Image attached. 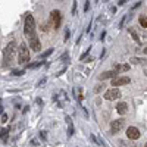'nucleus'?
<instances>
[{
    "instance_id": "nucleus-1",
    "label": "nucleus",
    "mask_w": 147,
    "mask_h": 147,
    "mask_svg": "<svg viewBox=\"0 0 147 147\" xmlns=\"http://www.w3.org/2000/svg\"><path fill=\"white\" fill-rule=\"evenodd\" d=\"M24 32H25V35L28 37H32L35 34V21L32 18V15H27L25 16V24H24Z\"/></svg>"
},
{
    "instance_id": "nucleus-2",
    "label": "nucleus",
    "mask_w": 147,
    "mask_h": 147,
    "mask_svg": "<svg viewBox=\"0 0 147 147\" xmlns=\"http://www.w3.org/2000/svg\"><path fill=\"white\" fill-rule=\"evenodd\" d=\"M30 60V50L25 43H21L19 50H18V62L19 63H27Z\"/></svg>"
},
{
    "instance_id": "nucleus-3",
    "label": "nucleus",
    "mask_w": 147,
    "mask_h": 147,
    "mask_svg": "<svg viewBox=\"0 0 147 147\" xmlns=\"http://www.w3.org/2000/svg\"><path fill=\"white\" fill-rule=\"evenodd\" d=\"M15 49H16V44L12 41L6 46L5 49V53H3V57H5V65H9L10 63V60L12 57H13V53H15Z\"/></svg>"
},
{
    "instance_id": "nucleus-4",
    "label": "nucleus",
    "mask_w": 147,
    "mask_h": 147,
    "mask_svg": "<svg viewBox=\"0 0 147 147\" xmlns=\"http://www.w3.org/2000/svg\"><path fill=\"white\" fill-rule=\"evenodd\" d=\"M121 96H122L121 90H119V88H113V87H112V88H109V90L103 94V99L110 102V100H118Z\"/></svg>"
},
{
    "instance_id": "nucleus-5",
    "label": "nucleus",
    "mask_w": 147,
    "mask_h": 147,
    "mask_svg": "<svg viewBox=\"0 0 147 147\" xmlns=\"http://www.w3.org/2000/svg\"><path fill=\"white\" fill-rule=\"evenodd\" d=\"M50 21L53 22V27H55L56 30L60 28V24H62V13H60V10H52Z\"/></svg>"
},
{
    "instance_id": "nucleus-6",
    "label": "nucleus",
    "mask_w": 147,
    "mask_h": 147,
    "mask_svg": "<svg viewBox=\"0 0 147 147\" xmlns=\"http://www.w3.org/2000/svg\"><path fill=\"white\" fill-rule=\"evenodd\" d=\"M124 125H125L124 119H115V121H112V122H110V132H112V134L121 132V129L124 128Z\"/></svg>"
},
{
    "instance_id": "nucleus-7",
    "label": "nucleus",
    "mask_w": 147,
    "mask_h": 147,
    "mask_svg": "<svg viewBox=\"0 0 147 147\" xmlns=\"http://www.w3.org/2000/svg\"><path fill=\"white\" fill-rule=\"evenodd\" d=\"M127 137L129 140H138L141 137V132L136 127H129V128H127Z\"/></svg>"
},
{
    "instance_id": "nucleus-8",
    "label": "nucleus",
    "mask_w": 147,
    "mask_h": 147,
    "mask_svg": "<svg viewBox=\"0 0 147 147\" xmlns=\"http://www.w3.org/2000/svg\"><path fill=\"white\" fill-rule=\"evenodd\" d=\"M129 82H131V80H129L128 77H116V78L112 80L113 88H118L119 85H127V84H129Z\"/></svg>"
},
{
    "instance_id": "nucleus-9",
    "label": "nucleus",
    "mask_w": 147,
    "mask_h": 147,
    "mask_svg": "<svg viewBox=\"0 0 147 147\" xmlns=\"http://www.w3.org/2000/svg\"><path fill=\"white\" fill-rule=\"evenodd\" d=\"M30 46L34 52H40L41 50V44H40V40H38V37H37V34H34L32 37H30Z\"/></svg>"
},
{
    "instance_id": "nucleus-10",
    "label": "nucleus",
    "mask_w": 147,
    "mask_h": 147,
    "mask_svg": "<svg viewBox=\"0 0 147 147\" xmlns=\"http://www.w3.org/2000/svg\"><path fill=\"white\" fill-rule=\"evenodd\" d=\"M109 78H116V72L115 71H106V72H103V74H100L99 75V80L100 81H105V80H109Z\"/></svg>"
},
{
    "instance_id": "nucleus-11",
    "label": "nucleus",
    "mask_w": 147,
    "mask_h": 147,
    "mask_svg": "<svg viewBox=\"0 0 147 147\" xmlns=\"http://www.w3.org/2000/svg\"><path fill=\"white\" fill-rule=\"evenodd\" d=\"M116 112H118L119 115H125V113L128 112V105H127V102H119L118 106H116Z\"/></svg>"
},
{
    "instance_id": "nucleus-12",
    "label": "nucleus",
    "mask_w": 147,
    "mask_h": 147,
    "mask_svg": "<svg viewBox=\"0 0 147 147\" xmlns=\"http://www.w3.org/2000/svg\"><path fill=\"white\" fill-rule=\"evenodd\" d=\"M113 71L115 72H128L129 71V65L128 63H116V65H113Z\"/></svg>"
},
{
    "instance_id": "nucleus-13",
    "label": "nucleus",
    "mask_w": 147,
    "mask_h": 147,
    "mask_svg": "<svg viewBox=\"0 0 147 147\" xmlns=\"http://www.w3.org/2000/svg\"><path fill=\"white\" fill-rule=\"evenodd\" d=\"M129 62L134 63V65H143L144 62H147V60L143 59V57H131V59H129Z\"/></svg>"
},
{
    "instance_id": "nucleus-14",
    "label": "nucleus",
    "mask_w": 147,
    "mask_h": 147,
    "mask_svg": "<svg viewBox=\"0 0 147 147\" xmlns=\"http://www.w3.org/2000/svg\"><path fill=\"white\" fill-rule=\"evenodd\" d=\"M65 119H66V124H68V127H69V129H68V137H71L72 134H74V125H72V119H71L69 116H66Z\"/></svg>"
},
{
    "instance_id": "nucleus-15",
    "label": "nucleus",
    "mask_w": 147,
    "mask_h": 147,
    "mask_svg": "<svg viewBox=\"0 0 147 147\" xmlns=\"http://www.w3.org/2000/svg\"><path fill=\"white\" fill-rule=\"evenodd\" d=\"M129 34H131V37H132V40L134 41H137V43H140V38H138V34L134 31V30H129Z\"/></svg>"
},
{
    "instance_id": "nucleus-16",
    "label": "nucleus",
    "mask_w": 147,
    "mask_h": 147,
    "mask_svg": "<svg viewBox=\"0 0 147 147\" xmlns=\"http://www.w3.org/2000/svg\"><path fill=\"white\" fill-rule=\"evenodd\" d=\"M7 134H9V129H2V132H0V137H2V140H3V141H6Z\"/></svg>"
},
{
    "instance_id": "nucleus-17",
    "label": "nucleus",
    "mask_w": 147,
    "mask_h": 147,
    "mask_svg": "<svg viewBox=\"0 0 147 147\" xmlns=\"http://www.w3.org/2000/svg\"><path fill=\"white\" fill-rule=\"evenodd\" d=\"M50 22H52V21H49V22H46V24L43 22V24H41V31L47 32V31H49V25H50Z\"/></svg>"
},
{
    "instance_id": "nucleus-18",
    "label": "nucleus",
    "mask_w": 147,
    "mask_h": 147,
    "mask_svg": "<svg viewBox=\"0 0 147 147\" xmlns=\"http://www.w3.org/2000/svg\"><path fill=\"white\" fill-rule=\"evenodd\" d=\"M41 65H43V62H37V63H28V65H27V68L32 69V68H38V66H41Z\"/></svg>"
},
{
    "instance_id": "nucleus-19",
    "label": "nucleus",
    "mask_w": 147,
    "mask_h": 147,
    "mask_svg": "<svg viewBox=\"0 0 147 147\" xmlns=\"http://www.w3.org/2000/svg\"><path fill=\"white\" fill-rule=\"evenodd\" d=\"M140 25L143 27V28H147V18H140Z\"/></svg>"
},
{
    "instance_id": "nucleus-20",
    "label": "nucleus",
    "mask_w": 147,
    "mask_h": 147,
    "mask_svg": "<svg viewBox=\"0 0 147 147\" xmlns=\"http://www.w3.org/2000/svg\"><path fill=\"white\" fill-rule=\"evenodd\" d=\"M53 50H55V49H49L47 52H44V53L41 55V57H43V59H44V57H47L49 55H52V53H53Z\"/></svg>"
},
{
    "instance_id": "nucleus-21",
    "label": "nucleus",
    "mask_w": 147,
    "mask_h": 147,
    "mask_svg": "<svg viewBox=\"0 0 147 147\" xmlns=\"http://www.w3.org/2000/svg\"><path fill=\"white\" fill-rule=\"evenodd\" d=\"M24 74H25V71H13V75H16V77H21Z\"/></svg>"
},
{
    "instance_id": "nucleus-22",
    "label": "nucleus",
    "mask_w": 147,
    "mask_h": 147,
    "mask_svg": "<svg viewBox=\"0 0 147 147\" xmlns=\"http://www.w3.org/2000/svg\"><path fill=\"white\" fill-rule=\"evenodd\" d=\"M69 35H71V32H69V30H66V31H65V41H68Z\"/></svg>"
},
{
    "instance_id": "nucleus-23",
    "label": "nucleus",
    "mask_w": 147,
    "mask_h": 147,
    "mask_svg": "<svg viewBox=\"0 0 147 147\" xmlns=\"http://www.w3.org/2000/svg\"><path fill=\"white\" fill-rule=\"evenodd\" d=\"M90 9V2H85V6H84V12H87Z\"/></svg>"
},
{
    "instance_id": "nucleus-24",
    "label": "nucleus",
    "mask_w": 147,
    "mask_h": 147,
    "mask_svg": "<svg viewBox=\"0 0 147 147\" xmlns=\"http://www.w3.org/2000/svg\"><path fill=\"white\" fill-rule=\"evenodd\" d=\"M2 122H7V115H6V113H3V116H2Z\"/></svg>"
},
{
    "instance_id": "nucleus-25",
    "label": "nucleus",
    "mask_w": 147,
    "mask_h": 147,
    "mask_svg": "<svg viewBox=\"0 0 147 147\" xmlns=\"http://www.w3.org/2000/svg\"><path fill=\"white\" fill-rule=\"evenodd\" d=\"M88 50H90V49H88ZM88 50H87V52H85V53H84V55H82L81 57H80V60H84V59H85V56H87V55H88Z\"/></svg>"
},
{
    "instance_id": "nucleus-26",
    "label": "nucleus",
    "mask_w": 147,
    "mask_h": 147,
    "mask_svg": "<svg viewBox=\"0 0 147 147\" xmlns=\"http://www.w3.org/2000/svg\"><path fill=\"white\" fill-rule=\"evenodd\" d=\"M44 82H46V78H43V80L38 82V87H41V84H44Z\"/></svg>"
},
{
    "instance_id": "nucleus-27",
    "label": "nucleus",
    "mask_w": 147,
    "mask_h": 147,
    "mask_svg": "<svg viewBox=\"0 0 147 147\" xmlns=\"http://www.w3.org/2000/svg\"><path fill=\"white\" fill-rule=\"evenodd\" d=\"M90 138H91V141H94V143H97V140H96V137H94V136H90Z\"/></svg>"
},
{
    "instance_id": "nucleus-28",
    "label": "nucleus",
    "mask_w": 147,
    "mask_h": 147,
    "mask_svg": "<svg viewBox=\"0 0 147 147\" xmlns=\"http://www.w3.org/2000/svg\"><path fill=\"white\" fill-rule=\"evenodd\" d=\"M143 52H144V53L147 55V47H144V50H143Z\"/></svg>"
},
{
    "instance_id": "nucleus-29",
    "label": "nucleus",
    "mask_w": 147,
    "mask_h": 147,
    "mask_svg": "<svg viewBox=\"0 0 147 147\" xmlns=\"http://www.w3.org/2000/svg\"><path fill=\"white\" fill-rule=\"evenodd\" d=\"M144 75L147 77V69H144Z\"/></svg>"
},
{
    "instance_id": "nucleus-30",
    "label": "nucleus",
    "mask_w": 147,
    "mask_h": 147,
    "mask_svg": "<svg viewBox=\"0 0 147 147\" xmlns=\"http://www.w3.org/2000/svg\"><path fill=\"white\" fill-rule=\"evenodd\" d=\"M3 112V107H0V113H2Z\"/></svg>"
},
{
    "instance_id": "nucleus-31",
    "label": "nucleus",
    "mask_w": 147,
    "mask_h": 147,
    "mask_svg": "<svg viewBox=\"0 0 147 147\" xmlns=\"http://www.w3.org/2000/svg\"><path fill=\"white\" fill-rule=\"evenodd\" d=\"M144 147H147V143H146V144H144Z\"/></svg>"
}]
</instances>
